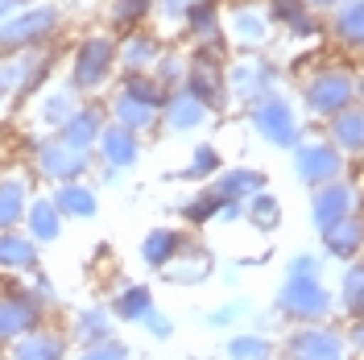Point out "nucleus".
I'll list each match as a JSON object with an SVG mask.
<instances>
[{"label": "nucleus", "mask_w": 364, "mask_h": 360, "mask_svg": "<svg viewBox=\"0 0 364 360\" xmlns=\"http://www.w3.org/2000/svg\"><path fill=\"white\" fill-rule=\"evenodd\" d=\"M331 170H336L331 158L318 154V149H306V154L298 158V174H302V179H323V174H331Z\"/></svg>", "instance_id": "obj_17"}, {"label": "nucleus", "mask_w": 364, "mask_h": 360, "mask_svg": "<svg viewBox=\"0 0 364 360\" xmlns=\"http://www.w3.org/2000/svg\"><path fill=\"white\" fill-rule=\"evenodd\" d=\"M323 245H327V253L331 257H340V261H352L356 253H360L364 236H360V224H336L323 232Z\"/></svg>", "instance_id": "obj_10"}, {"label": "nucleus", "mask_w": 364, "mask_h": 360, "mask_svg": "<svg viewBox=\"0 0 364 360\" xmlns=\"http://www.w3.org/2000/svg\"><path fill=\"white\" fill-rule=\"evenodd\" d=\"M0 273H38V240L4 228L0 232Z\"/></svg>", "instance_id": "obj_5"}, {"label": "nucleus", "mask_w": 364, "mask_h": 360, "mask_svg": "<svg viewBox=\"0 0 364 360\" xmlns=\"http://www.w3.org/2000/svg\"><path fill=\"white\" fill-rule=\"evenodd\" d=\"M348 344H352V352H360L364 356V319H352V332H348Z\"/></svg>", "instance_id": "obj_28"}, {"label": "nucleus", "mask_w": 364, "mask_h": 360, "mask_svg": "<svg viewBox=\"0 0 364 360\" xmlns=\"http://www.w3.org/2000/svg\"><path fill=\"white\" fill-rule=\"evenodd\" d=\"M282 356L286 360H343L348 356V339L336 327L323 323H302L282 339Z\"/></svg>", "instance_id": "obj_3"}, {"label": "nucleus", "mask_w": 364, "mask_h": 360, "mask_svg": "<svg viewBox=\"0 0 364 360\" xmlns=\"http://www.w3.org/2000/svg\"><path fill=\"white\" fill-rule=\"evenodd\" d=\"M273 311L286 319H294L298 327L302 323H323V319L336 311V302H331V294L323 282H302V277H290L282 290H277V302H273Z\"/></svg>", "instance_id": "obj_1"}, {"label": "nucleus", "mask_w": 364, "mask_h": 360, "mask_svg": "<svg viewBox=\"0 0 364 360\" xmlns=\"http://www.w3.org/2000/svg\"><path fill=\"white\" fill-rule=\"evenodd\" d=\"M42 323H46V302L33 290H25V286L21 290H0V348L29 336Z\"/></svg>", "instance_id": "obj_2"}, {"label": "nucleus", "mask_w": 364, "mask_h": 360, "mask_svg": "<svg viewBox=\"0 0 364 360\" xmlns=\"http://www.w3.org/2000/svg\"><path fill=\"white\" fill-rule=\"evenodd\" d=\"M104 54H108L104 46H91V54H83V67H79V79H83V83H95V79H100V70H104Z\"/></svg>", "instance_id": "obj_22"}, {"label": "nucleus", "mask_w": 364, "mask_h": 360, "mask_svg": "<svg viewBox=\"0 0 364 360\" xmlns=\"http://www.w3.org/2000/svg\"><path fill=\"white\" fill-rule=\"evenodd\" d=\"M252 220H257L261 228H269L273 220H277V207H273V203L265 199V195H261V203H257V211H252Z\"/></svg>", "instance_id": "obj_27"}, {"label": "nucleus", "mask_w": 364, "mask_h": 360, "mask_svg": "<svg viewBox=\"0 0 364 360\" xmlns=\"http://www.w3.org/2000/svg\"><path fill=\"white\" fill-rule=\"evenodd\" d=\"M318 273H323V261H318V257H311V253H298L294 261H290V277L318 282Z\"/></svg>", "instance_id": "obj_20"}, {"label": "nucleus", "mask_w": 364, "mask_h": 360, "mask_svg": "<svg viewBox=\"0 0 364 360\" xmlns=\"http://www.w3.org/2000/svg\"><path fill=\"white\" fill-rule=\"evenodd\" d=\"M58 211H67V216H91L95 211V195L83 191V186H67L58 195Z\"/></svg>", "instance_id": "obj_15"}, {"label": "nucleus", "mask_w": 364, "mask_h": 360, "mask_svg": "<svg viewBox=\"0 0 364 360\" xmlns=\"http://www.w3.org/2000/svg\"><path fill=\"white\" fill-rule=\"evenodd\" d=\"M178 232H170V228H158V232H149L145 236V245H141V257H145V265H154V270H170L174 265V257H178Z\"/></svg>", "instance_id": "obj_8"}, {"label": "nucleus", "mask_w": 364, "mask_h": 360, "mask_svg": "<svg viewBox=\"0 0 364 360\" xmlns=\"http://www.w3.org/2000/svg\"><path fill=\"white\" fill-rule=\"evenodd\" d=\"M25 216V186L21 182H4L0 186V232L13 228Z\"/></svg>", "instance_id": "obj_14"}, {"label": "nucleus", "mask_w": 364, "mask_h": 360, "mask_svg": "<svg viewBox=\"0 0 364 360\" xmlns=\"http://www.w3.org/2000/svg\"><path fill=\"white\" fill-rule=\"evenodd\" d=\"M240 315H249V302H224V307L207 311V327H232Z\"/></svg>", "instance_id": "obj_19"}, {"label": "nucleus", "mask_w": 364, "mask_h": 360, "mask_svg": "<svg viewBox=\"0 0 364 360\" xmlns=\"http://www.w3.org/2000/svg\"><path fill=\"white\" fill-rule=\"evenodd\" d=\"M112 336H116V319L108 307H83V311H75V319H70V339L79 348L104 344V339H112Z\"/></svg>", "instance_id": "obj_6"}, {"label": "nucleus", "mask_w": 364, "mask_h": 360, "mask_svg": "<svg viewBox=\"0 0 364 360\" xmlns=\"http://www.w3.org/2000/svg\"><path fill=\"white\" fill-rule=\"evenodd\" d=\"M75 360H133V352H129V344L124 339H104V344H91V348H83Z\"/></svg>", "instance_id": "obj_16"}, {"label": "nucleus", "mask_w": 364, "mask_h": 360, "mask_svg": "<svg viewBox=\"0 0 364 360\" xmlns=\"http://www.w3.org/2000/svg\"><path fill=\"white\" fill-rule=\"evenodd\" d=\"M340 137L348 141V145H364V120H343Z\"/></svg>", "instance_id": "obj_26"}, {"label": "nucleus", "mask_w": 364, "mask_h": 360, "mask_svg": "<svg viewBox=\"0 0 364 360\" xmlns=\"http://www.w3.org/2000/svg\"><path fill=\"white\" fill-rule=\"evenodd\" d=\"M277 344L265 332H236L228 339V360H273Z\"/></svg>", "instance_id": "obj_9"}, {"label": "nucleus", "mask_w": 364, "mask_h": 360, "mask_svg": "<svg viewBox=\"0 0 364 360\" xmlns=\"http://www.w3.org/2000/svg\"><path fill=\"white\" fill-rule=\"evenodd\" d=\"M4 356L9 360H70V332H58V327L42 323L29 336L13 339L4 348Z\"/></svg>", "instance_id": "obj_4"}, {"label": "nucleus", "mask_w": 364, "mask_h": 360, "mask_svg": "<svg viewBox=\"0 0 364 360\" xmlns=\"http://www.w3.org/2000/svg\"><path fill=\"white\" fill-rule=\"evenodd\" d=\"M340 307L352 319H364V261H356L352 270L343 273V290H340Z\"/></svg>", "instance_id": "obj_13"}, {"label": "nucleus", "mask_w": 364, "mask_h": 360, "mask_svg": "<svg viewBox=\"0 0 364 360\" xmlns=\"http://www.w3.org/2000/svg\"><path fill=\"white\" fill-rule=\"evenodd\" d=\"M178 265H191V270H166V277L170 282H203L207 273V261H178Z\"/></svg>", "instance_id": "obj_23"}, {"label": "nucleus", "mask_w": 364, "mask_h": 360, "mask_svg": "<svg viewBox=\"0 0 364 360\" xmlns=\"http://www.w3.org/2000/svg\"><path fill=\"white\" fill-rule=\"evenodd\" d=\"M108 154H112L116 162H133V141L124 133H112L108 137Z\"/></svg>", "instance_id": "obj_24"}, {"label": "nucleus", "mask_w": 364, "mask_h": 360, "mask_svg": "<svg viewBox=\"0 0 364 360\" xmlns=\"http://www.w3.org/2000/svg\"><path fill=\"white\" fill-rule=\"evenodd\" d=\"M261 179H249V174H232V179L224 182V199H236L240 191H249V186H257Z\"/></svg>", "instance_id": "obj_25"}, {"label": "nucleus", "mask_w": 364, "mask_h": 360, "mask_svg": "<svg viewBox=\"0 0 364 360\" xmlns=\"http://www.w3.org/2000/svg\"><path fill=\"white\" fill-rule=\"evenodd\" d=\"M348 191H323L318 195V203H315V224L327 232V228H336V224H343V216H348Z\"/></svg>", "instance_id": "obj_12"}, {"label": "nucleus", "mask_w": 364, "mask_h": 360, "mask_svg": "<svg viewBox=\"0 0 364 360\" xmlns=\"http://www.w3.org/2000/svg\"><path fill=\"white\" fill-rule=\"evenodd\" d=\"M0 360H9V356H4V352H0Z\"/></svg>", "instance_id": "obj_29"}, {"label": "nucleus", "mask_w": 364, "mask_h": 360, "mask_svg": "<svg viewBox=\"0 0 364 360\" xmlns=\"http://www.w3.org/2000/svg\"><path fill=\"white\" fill-rule=\"evenodd\" d=\"M261 120H265V129H269L273 141H290V116L282 112V104H269L261 112Z\"/></svg>", "instance_id": "obj_18"}, {"label": "nucleus", "mask_w": 364, "mask_h": 360, "mask_svg": "<svg viewBox=\"0 0 364 360\" xmlns=\"http://www.w3.org/2000/svg\"><path fill=\"white\" fill-rule=\"evenodd\" d=\"M108 311L120 323H141V319L154 311V294L145 290V286H124V290H116V298L108 302Z\"/></svg>", "instance_id": "obj_7"}, {"label": "nucleus", "mask_w": 364, "mask_h": 360, "mask_svg": "<svg viewBox=\"0 0 364 360\" xmlns=\"http://www.w3.org/2000/svg\"><path fill=\"white\" fill-rule=\"evenodd\" d=\"M58 228H63V216H58V203H33L29 207V232H33V240H58Z\"/></svg>", "instance_id": "obj_11"}, {"label": "nucleus", "mask_w": 364, "mask_h": 360, "mask_svg": "<svg viewBox=\"0 0 364 360\" xmlns=\"http://www.w3.org/2000/svg\"><path fill=\"white\" fill-rule=\"evenodd\" d=\"M141 327H145V332H149L154 339H170V336H174V323H170V315H161L158 307H154L149 315L141 319Z\"/></svg>", "instance_id": "obj_21"}]
</instances>
